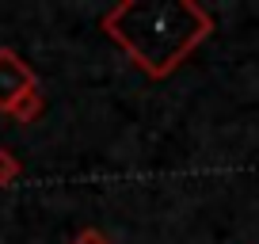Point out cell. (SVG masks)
I'll list each match as a JSON object with an SVG mask.
<instances>
[{
    "mask_svg": "<svg viewBox=\"0 0 259 244\" xmlns=\"http://www.w3.org/2000/svg\"><path fill=\"white\" fill-rule=\"evenodd\" d=\"M99 27L149 80H168L213 34V16L198 0H118Z\"/></svg>",
    "mask_w": 259,
    "mask_h": 244,
    "instance_id": "6da1fadb",
    "label": "cell"
},
{
    "mask_svg": "<svg viewBox=\"0 0 259 244\" xmlns=\"http://www.w3.org/2000/svg\"><path fill=\"white\" fill-rule=\"evenodd\" d=\"M38 88V73L27 65L16 50L0 46V111L8 114V107L16 103L23 92H34Z\"/></svg>",
    "mask_w": 259,
    "mask_h": 244,
    "instance_id": "7a4b0ae2",
    "label": "cell"
},
{
    "mask_svg": "<svg viewBox=\"0 0 259 244\" xmlns=\"http://www.w3.org/2000/svg\"><path fill=\"white\" fill-rule=\"evenodd\" d=\"M42 111H46V99H42V92L34 88V92H23V96L8 107V118L19 122V126H31V122H38Z\"/></svg>",
    "mask_w": 259,
    "mask_h": 244,
    "instance_id": "3957f363",
    "label": "cell"
},
{
    "mask_svg": "<svg viewBox=\"0 0 259 244\" xmlns=\"http://www.w3.org/2000/svg\"><path fill=\"white\" fill-rule=\"evenodd\" d=\"M19 176H23V160H19L12 149L0 145V187H12Z\"/></svg>",
    "mask_w": 259,
    "mask_h": 244,
    "instance_id": "277c9868",
    "label": "cell"
},
{
    "mask_svg": "<svg viewBox=\"0 0 259 244\" xmlns=\"http://www.w3.org/2000/svg\"><path fill=\"white\" fill-rule=\"evenodd\" d=\"M99 240H103V233H99V229H80L69 244H99Z\"/></svg>",
    "mask_w": 259,
    "mask_h": 244,
    "instance_id": "5b68a950",
    "label": "cell"
},
{
    "mask_svg": "<svg viewBox=\"0 0 259 244\" xmlns=\"http://www.w3.org/2000/svg\"><path fill=\"white\" fill-rule=\"evenodd\" d=\"M99 244H111V240H107V236H103V240H99Z\"/></svg>",
    "mask_w": 259,
    "mask_h": 244,
    "instance_id": "8992f818",
    "label": "cell"
}]
</instances>
